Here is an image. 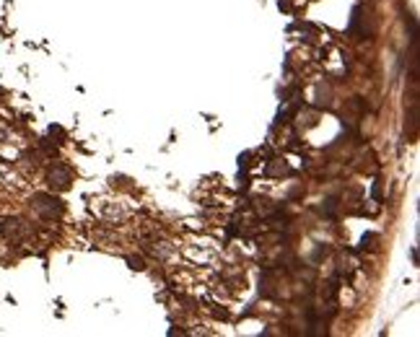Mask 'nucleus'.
I'll return each instance as SVG.
<instances>
[{
  "instance_id": "1",
  "label": "nucleus",
  "mask_w": 420,
  "mask_h": 337,
  "mask_svg": "<svg viewBox=\"0 0 420 337\" xmlns=\"http://www.w3.org/2000/svg\"><path fill=\"white\" fill-rule=\"evenodd\" d=\"M34 210L42 215V218H57L60 213H63V205H60V200L49 197V194H36L32 200Z\"/></svg>"
},
{
  "instance_id": "2",
  "label": "nucleus",
  "mask_w": 420,
  "mask_h": 337,
  "mask_svg": "<svg viewBox=\"0 0 420 337\" xmlns=\"http://www.w3.org/2000/svg\"><path fill=\"white\" fill-rule=\"evenodd\" d=\"M49 184L55 187V190H67L70 187V171H67L65 166H55V169H49Z\"/></svg>"
},
{
  "instance_id": "3",
  "label": "nucleus",
  "mask_w": 420,
  "mask_h": 337,
  "mask_svg": "<svg viewBox=\"0 0 420 337\" xmlns=\"http://www.w3.org/2000/svg\"><path fill=\"white\" fill-rule=\"evenodd\" d=\"M24 231V223H21L18 218H3L0 221V236H5V239H18V234Z\"/></svg>"
},
{
  "instance_id": "4",
  "label": "nucleus",
  "mask_w": 420,
  "mask_h": 337,
  "mask_svg": "<svg viewBox=\"0 0 420 337\" xmlns=\"http://www.w3.org/2000/svg\"><path fill=\"white\" fill-rule=\"evenodd\" d=\"M280 8L283 11H291V0H280Z\"/></svg>"
}]
</instances>
